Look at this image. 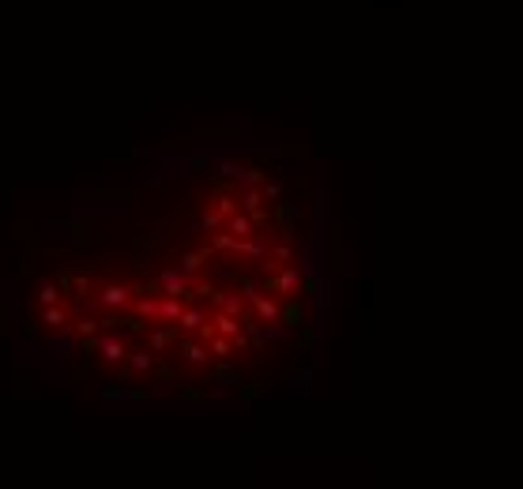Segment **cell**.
<instances>
[{
  "instance_id": "obj_21",
  "label": "cell",
  "mask_w": 523,
  "mask_h": 489,
  "mask_svg": "<svg viewBox=\"0 0 523 489\" xmlns=\"http://www.w3.org/2000/svg\"><path fill=\"white\" fill-rule=\"evenodd\" d=\"M38 301H42V305H57V301H61V290H57V282H45L42 290H38Z\"/></svg>"
},
{
  "instance_id": "obj_17",
  "label": "cell",
  "mask_w": 523,
  "mask_h": 489,
  "mask_svg": "<svg viewBox=\"0 0 523 489\" xmlns=\"http://www.w3.org/2000/svg\"><path fill=\"white\" fill-rule=\"evenodd\" d=\"M208 350H211V358H233V343L226 335H219V331L208 339Z\"/></svg>"
},
{
  "instance_id": "obj_8",
  "label": "cell",
  "mask_w": 523,
  "mask_h": 489,
  "mask_svg": "<svg viewBox=\"0 0 523 489\" xmlns=\"http://www.w3.org/2000/svg\"><path fill=\"white\" fill-rule=\"evenodd\" d=\"M211 256H214V248H211V245H203V248H192V252H185V256H181V271H185V275H189V279H192V275H200V267L208 264Z\"/></svg>"
},
{
  "instance_id": "obj_27",
  "label": "cell",
  "mask_w": 523,
  "mask_h": 489,
  "mask_svg": "<svg viewBox=\"0 0 523 489\" xmlns=\"http://www.w3.org/2000/svg\"><path fill=\"white\" fill-rule=\"evenodd\" d=\"M290 384H294V387H302V392H309L313 373H309V369H302V373H294V376H290Z\"/></svg>"
},
{
  "instance_id": "obj_4",
  "label": "cell",
  "mask_w": 523,
  "mask_h": 489,
  "mask_svg": "<svg viewBox=\"0 0 523 489\" xmlns=\"http://www.w3.org/2000/svg\"><path fill=\"white\" fill-rule=\"evenodd\" d=\"M177 354H181L192 369H208L211 365V350H208L203 339H196V343H181V346H177Z\"/></svg>"
},
{
  "instance_id": "obj_16",
  "label": "cell",
  "mask_w": 523,
  "mask_h": 489,
  "mask_svg": "<svg viewBox=\"0 0 523 489\" xmlns=\"http://www.w3.org/2000/svg\"><path fill=\"white\" fill-rule=\"evenodd\" d=\"M125 362H128V369H132V373H151V369H155V354H147V350H136V354L125 358Z\"/></svg>"
},
{
  "instance_id": "obj_25",
  "label": "cell",
  "mask_w": 523,
  "mask_h": 489,
  "mask_svg": "<svg viewBox=\"0 0 523 489\" xmlns=\"http://www.w3.org/2000/svg\"><path fill=\"white\" fill-rule=\"evenodd\" d=\"M260 192H264V200H283V184H279V181H267V177H264Z\"/></svg>"
},
{
  "instance_id": "obj_23",
  "label": "cell",
  "mask_w": 523,
  "mask_h": 489,
  "mask_svg": "<svg viewBox=\"0 0 523 489\" xmlns=\"http://www.w3.org/2000/svg\"><path fill=\"white\" fill-rule=\"evenodd\" d=\"M256 294H260V282L256 279H241V301H256Z\"/></svg>"
},
{
  "instance_id": "obj_9",
  "label": "cell",
  "mask_w": 523,
  "mask_h": 489,
  "mask_svg": "<svg viewBox=\"0 0 523 489\" xmlns=\"http://www.w3.org/2000/svg\"><path fill=\"white\" fill-rule=\"evenodd\" d=\"M211 328L214 331H219V335H226V339H233V335H237V331H241V316H233V312H214V316H211Z\"/></svg>"
},
{
  "instance_id": "obj_20",
  "label": "cell",
  "mask_w": 523,
  "mask_h": 489,
  "mask_svg": "<svg viewBox=\"0 0 523 489\" xmlns=\"http://www.w3.org/2000/svg\"><path fill=\"white\" fill-rule=\"evenodd\" d=\"M132 309L139 312V316H147V320L158 316V301L155 298H139V301H132Z\"/></svg>"
},
{
  "instance_id": "obj_26",
  "label": "cell",
  "mask_w": 523,
  "mask_h": 489,
  "mask_svg": "<svg viewBox=\"0 0 523 489\" xmlns=\"http://www.w3.org/2000/svg\"><path fill=\"white\" fill-rule=\"evenodd\" d=\"M72 290H76V298L83 301V298H87V290H91V279H83V275H72Z\"/></svg>"
},
{
  "instance_id": "obj_22",
  "label": "cell",
  "mask_w": 523,
  "mask_h": 489,
  "mask_svg": "<svg viewBox=\"0 0 523 489\" xmlns=\"http://www.w3.org/2000/svg\"><path fill=\"white\" fill-rule=\"evenodd\" d=\"M214 211H219L222 218H230L233 211H237V200H233V196H219V200H214Z\"/></svg>"
},
{
  "instance_id": "obj_3",
  "label": "cell",
  "mask_w": 523,
  "mask_h": 489,
  "mask_svg": "<svg viewBox=\"0 0 523 489\" xmlns=\"http://www.w3.org/2000/svg\"><path fill=\"white\" fill-rule=\"evenodd\" d=\"M132 286H120V282H109V286H102V294H98V301L106 309H128L132 305Z\"/></svg>"
},
{
  "instance_id": "obj_6",
  "label": "cell",
  "mask_w": 523,
  "mask_h": 489,
  "mask_svg": "<svg viewBox=\"0 0 523 489\" xmlns=\"http://www.w3.org/2000/svg\"><path fill=\"white\" fill-rule=\"evenodd\" d=\"M279 312H283V305H279L275 294H256V301H252V316L264 320V324H275Z\"/></svg>"
},
{
  "instance_id": "obj_10",
  "label": "cell",
  "mask_w": 523,
  "mask_h": 489,
  "mask_svg": "<svg viewBox=\"0 0 523 489\" xmlns=\"http://www.w3.org/2000/svg\"><path fill=\"white\" fill-rule=\"evenodd\" d=\"M226 230H230L233 237H252V234H256V226H252V218L245 215V211H233V215L226 218Z\"/></svg>"
},
{
  "instance_id": "obj_15",
  "label": "cell",
  "mask_w": 523,
  "mask_h": 489,
  "mask_svg": "<svg viewBox=\"0 0 523 489\" xmlns=\"http://www.w3.org/2000/svg\"><path fill=\"white\" fill-rule=\"evenodd\" d=\"M173 339H177V328H170V331H147V346H151V354H162Z\"/></svg>"
},
{
  "instance_id": "obj_14",
  "label": "cell",
  "mask_w": 523,
  "mask_h": 489,
  "mask_svg": "<svg viewBox=\"0 0 523 489\" xmlns=\"http://www.w3.org/2000/svg\"><path fill=\"white\" fill-rule=\"evenodd\" d=\"M181 309H185L181 298H170V294H162V301H158V316H162V320H170V324H173V320L181 316Z\"/></svg>"
},
{
  "instance_id": "obj_13",
  "label": "cell",
  "mask_w": 523,
  "mask_h": 489,
  "mask_svg": "<svg viewBox=\"0 0 523 489\" xmlns=\"http://www.w3.org/2000/svg\"><path fill=\"white\" fill-rule=\"evenodd\" d=\"M260 204H264V192H260V184H249V189L241 192V200H237V211H245V215H249V211H256Z\"/></svg>"
},
{
  "instance_id": "obj_2",
  "label": "cell",
  "mask_w": 523,
  "mask_h": 489,
  "mask_svg": "<svg viewBox=\"0 0 523 489\" xmlns=\"http://www.w3.org/2000/svg\"><path fill=\"white\" fill-rule=\"evenodd\" d=\"M189 275L177 271V267H166V271H158V294H170V298H181V301H192L189 294Z\"/></svg>"
},
{
  "instance_id": "obj_11",
  "label": "cell",
  "mask_w": 523,
  "mask_h": 489,
  "mask_svg": "<svg viewBox=\"0 0 523 489\" xmlns=\"http://www.w3.org/2000/svg\"><path fill=\"white\" fill-rule=\"evenodd\" d=\"M203 320H208V312H203V309H181V316L173 320V328L177 331H200Z\"/></svg>"
},
{
  "instance_id": "obj_28",
  "label": "cell",
  "mask_w": 523,
  "mask_h": 489,
  "mask_svg": "<svg viewBox=\"0 0 523 489\" xmlns=\"http://www.w3.org/2000/svg\"><path fill=\"white\" fill-rule=\"evenodd\" d=\"M102 399H106V403H114V399H125V387H114V384H109V387H102Z\"/></svg>"
},
{
  "instance_id": "obj_7",
  "label": "cell",
  "mask_w": 523,
  "mask_h": 489,
  "mask_svg": "<svg viewBox=\"0 0 523 489\" xmlns=\"http://www.w3.org/2000/svg\"><path fill=\"white\" fill-rule=\"evenodd\" d=\"M98 354L106 358L109 365H120L128 358V346H125V339H117V335H102L98 339Z\"/></svg>"
},
{
  "instance_id": "obj_19",
  "label": "cell",
  "mask_w": 523,
  "mask_h": 489,
  "mask_svg": "<svg viewBox=\"0 0 523 489\" xmlns=\"http://www.w3.org/2000/svg\"><path fill=\"white\" fill-rule=\"evenodd\" d=\"M211 248L214 252H237V237H233L230 230L226 234H211Z\"/></svg>"
},
{
  "instance_id": "obj_24",
  "label": "cell",
  "mask_w": 523,
  "mask_h": 489,
  "mask_svg": "<svg viewBox=\"0 0 523 489\" xmlns=\"http://www.w3.org/2000/svg\"><path fill=\"white\" fill-rule=\"evenodd\" d=\"M98 320H91V316H83V320H76V331H79V339H87V335H98Z\"/></svg>"
},
{
  "instance_id": "obj_12",
  "label": "cell",
  "mask_w": 523,
  "mask_h": 489,
  "mask_svg": "<svg viewBox=\"0 0 523 489\" xmlns=\"http://www.w3.org/2000/svg\"><path fill=\"white\" fill-rule=\"evenodd\" d=\"M42 324H45V328H68V309H64L61 301H57V305H45Z\"/></svg>"
},
{
  "instance_id": "obj_1",
  "label": "cell",
  "mask_w": 523,
  "mask_h": 489,
  "mask_svg": "<svg viewBox=\"0 0 523 489\" xmlns=\"http://www.w3.org/2000/svg\"><path fill=\"white\" fill-rule=\"evenodd\" d=\"M297 286H302V271L297 267H275V275L264 282V290L275 294V298H290V294H297Z\"/></svg>"
},
{
  "instance_id": "obj_18",
  "label": "cell",
  "mask_w": 523,
  "mask_h": 489,
  "mask_svg": "<svg viewBox=\"0 0 523 489\" xmlns=\"http://www.w3.org/2000/svg\"><path fill=\"white\" fill-rule=\"evenodd\" d=\"M222 226H226V218H222L214 207H211L203 218H196V223H192V230H208V234H211V230H222Z\"/></svg>"
},
{
  "instance_id": "obj_5",
  "label": "cell",
  "mask_w": 523,
  "mask_h": 489,
  "mask_svg": "<svg viewBox=\"0 0 523 489\" xmlns=\"http://www.w3.org/2000/svg\"><path fill=\"white\" fill-rule=\"evenodd\" d=\"M222 170H226V177H233L241 189H249V184H264V177H267L264 170H256V166H241V162H230V166H222Z\"/></svg>"
},
{
  "instance_id": "obj_29",
  "label": "cell",
  "mask_w": 523,
  "mask_h": 489,
  "mask_svg": "<svg viewBox=\"0 0 523 489\" xmlns=\"http://www.w3.org/2000/svg\"><path fill=\"white\" fill-rule=\"evenodd\" d=\"M279 320H290V324H302V309H297V305L283 309V312H279Z\"/></svg>"
}]
</instances>
